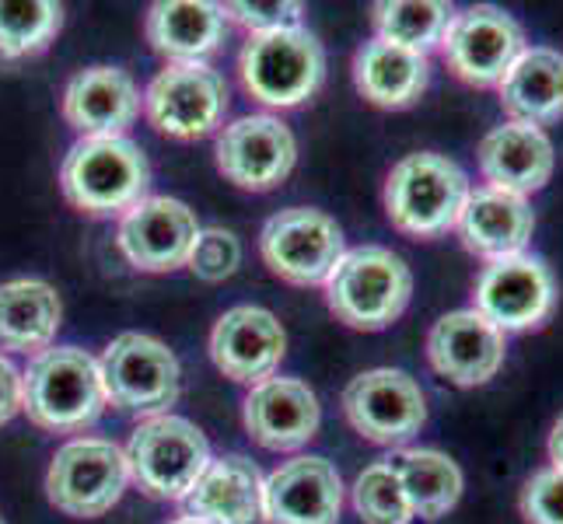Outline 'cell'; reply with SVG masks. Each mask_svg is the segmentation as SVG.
I'll return each mask as SVG.
<instances>
[{
    "label": "cell",
    "mask_w": 563,
    "mask_h": 524,
    "mask_svg": "<svg viewBox=\"0 0 563 524\" xmlns=\"http://www.w3.org/2000/svg\"><path fill=\"white\" fill-rule=\"evenodd\" d=\"M186 266L200 280L221 283V280H228L242 266V242L231 235V231H224V227H200L197 245H192Z\"/></svg>",
    "instance_id": "cell-32"
},
{
    "label": "cell",
    "mask_w": 563,
    "mask_h": 524,
    "mask_svg": "<svg viewBox=\"0 0 563 524\" xmlns=\"http://www.w3.org/2000/svg\"><path fill=\"white\" fill-rule=\"evenodd\" d=\"M141 112V91L120 67H88L64 88V115L81 137H123Z\"/></svg>",
    "instance_id": "cell-22"
},
{
    "label": "cell",
    "mask_w": 563,
    "mask_h": 524,
    "mask_svg": "<svg viewBox=\"0 0 563 524\" xmlns=\"http://www.w3.org/2000/svg\"><path fill=\"white\" fill-rule=\"evenodd\" d=\"M470 189L465 171L444 154H406L385 179V213L402 235L441 238L455 231Z\"/></svg>",
    "instance_id": "cell-4"
},
{
    "label": "cell",
    "mask_w": 563,
    "mask_h": 524,
    "mask_svg": "<svg viewBox=\"0 0 563 524\" xmlns=\"http://www.w3.org/2000/svg\"><path fill=\"white\" fill-rule=\"evenodd\" d=\"M518 511L526 524H563V472L553 465L536 469L518 493Z\"/></svg>",
    "instance_id": "cell-33"
},
{
    "label": "cell",
    "mask_w": 563,
    "mask_h": 524,
    "mask_svg": "<svg viewBox=\"0 0 563 524\" xmlns=\"http://www.w3.org/2000/svg\"><path fill=\"white\" fill-rule=\"evenodd\" d=\"M126 469L137 487L154 500H186L210 465V444L192 420L162 413L144 420L130 434Z\"/></svg>",
    "instance_id": "cell-6"
},
{
    "label": "cell",
    "mask_w": 563,
    "mask_h": 524,
    "mask_svg": "<svg viewBox=\"0 0 563 524\" xmlns=\"http://www.w3.org/2000/svg\"><path fill=\"white\" fill-rule=\"evenodd\" d=\"M452 18L455 11L441 0H378L372 8L375 38L420 56L441 46V35Z\"/></svg>",
    "instance_id": "cell-29"
},
{
    "label": "cell",
    "mask_w": 563,
    "mask_h": 524,
    "mask_svg": "<svg viewBox=\"0 0 563 524\" xmlns=\"http://www.w3.org/2000/svg\"><path fill=\"white\" fill-rule=\"evenodd\" d=\"M504 357H508V336L476 308L441 315L427 333V360L444 381L459 388H479L497 378Z\"/></svg>",
    "instance_id": "cell-16"
},
{
    "label": "cell",
    "mask_w": 563,
    "mask_h": 524,
    "mask_svg": "<svg viewBox=\"0 0 563 524\" xmlns=\"http://www.w3.org/2000/svg\"><path fill=\"white\" fill-rule=\"evenodd\" d=\"M322 287L336 322L361 328V333H382L410 304L413 274L393 248L357 245L343 252Z\"/></svg>",
    "instance_id": "cell-2"
},
{
    "label": "cell",
    "mask_w": 563,
    "mask_h": 524,
    "mask_svg": "<svg viewBox=\"0 0 563 524\" xmlns=\"http://www.w3.org/2000/svg\"><path fill=\"white\" fill-rule=\"evenodd\" d=\"M64 25V8L49 0H0V60L43 53Z\"/></svg>",
    "instance_id": "cell-30"
},
{
    "label": "cell",
    "mask_w": 563,
    "mask_h": 524,
    "mask_svg": "<svg viewBox=\"0 0 563 524\" xmlns=\"http://www.w3.org/2000/svg\"><path fill=\"white\" fill-rule=\"evenodd\" d=\"M354 511L364 524H413L410 500L388 461H375L354 479Z\"/></svg>",
    "instance_id": "cell-31"
},
{
    "label": "cell",
    "mask_w": 563,
    "mask_h": 524,
    "mask_svg": "<svg viewBox=\"0 0 563 524\" xmlns=\"http://www.w3.org/2000/svg\"><path fill=\"white\" fill-rule=\"evenodd\" d=\"M239 74L260 105L295 109L322 88L325 53L319 38L301 25L249 35L239 56Z\"/></svg>",
    "instance_id": "cell-5"
},
{
    "label": "cell",
    "mask_w": 563,
    "mask_h": 524,
    "mask_svg": "<svg viewBox=\"0 0 563 524\" xmlns=\"http://www.w3.org/2000/svg\"><path fill=\"white\" fill-rule=\"evenodd\" d=\"M459 238L465 252L473 256L497 263V259H511L529 252L532 231H536V210L526 197H515V192H500L490 186H476L470 189V200H465L459 213Z\"/></svg>",
    "instance_id": "cell-21"
},
{
    "label": "cell",
    "mask_w": 563,
    "mask_h": 524,
    "mask_svg": "<svg viewBox=\"0 0 563 524\" xmlns=\"http://www.w3.org/2000/svg\"><path fill=\"white\" fill-rule=\"evenodd\" d=\"M343 416L378 448H406L427 423V395L399 367H375L343 388Z\"/></svg>",
    "instance_id": "cell-9"
},
{
    "label": "cell",
    "mask_w": 563,
    "mask_h": 524,
    "mask_svg": "<svg viewBox=\"0 0 563 524\" xmlns=\"http://www.w3.org/2000/svg\"><path fill=\"white\" fill-rule=\"evenodd\" d=\"M0 524H4V521H0Z\"/></svg>",
    "instance_id": "cell-38"
},
{
    "label": "cell",
    "mask_w": 563,
    "mask_h": 524,
    "mask_svg": "<svg viewBox=\"0 0 563 524\" xmlns=\"http://www.w3.org/2000/svg\"><path fill=\"white\" fill-rule=\"evenodd\" d=\"M106 399L123 413L162 416L179 399L183 367L172 349L144 333L115 336L99 357Z\"/></svg>",
    "instance_id": "cell-7"
},
{
    "label": "cell",
    "mask_w": 563,
    "mask_h": 524,
    "mask_svg": "<svg viewBox=\"0 0 563 524\" xmlns=\"http://www.w3.org/2000/svg\"><path fill=\"white\" fill-rule=\"evenodd\" d=\"M218 171L249 192L277 189L298 161V141L277 115H242L218 133Z\"/></svg>",
    "instance_id": "cell-14"
},
{
    "label": "cell",
    "mask_w": 563,
    "mask_h": 524,
    "mask_svg": "<svg viewBox=\"0 0 563 524\" xmlns=\"http://www.w3.org/2000/svg\"><path fill=\"white\" fill-rule=\"evenodd\" d=\"M130 482L126 455L106 437H74L53 455L46 497L70 517H102L120 503Z\"/></svg>",
    "instance_id": "cell-8"
},
{
    "label": "cell",
    "mask_w": 563,
    "mask_h": 524,
    "mask_svg": "<svg viewBox=\"0 0 563 524\" xmlns=\"http://www.w3.org/2000/svg\"><path fill=\"white\" fill-rule=\"evenodd\" d=\"M287 354L284 325L260 304H239L224 312L210 328L213 367L239 384H260L274 378Z\"/></svg>",
    "instance_id": "cell-17"
},
{
    "label": "cell",
    "mask_w": 563,
    "mask_h": 524,
    "mask_svg": "<svg viewBox=\"0 0 563 524\" xmlns=\"http://www.w3.org/2000/svg\"><path fill=\"white\" fill-rule=\"evenodd\" d=\"M147 43L172 64H203L224 43V11L207 0H158L147 11Z\"/></svg>",
    "instance_id": "cell-25"
},
{
    "label": "cell",
    "mask_w": 563,
    "mask_h": 524,
    "mask_svg": "<svg viewBox=\"0 0 563 524\" xmlns=\"http://www.w3.org/2000/svg\"><path fill=\"white\" fill-rule=\"evenodd\" d=\"M269 274L295 287H322L346 252L343 227L316 207H287L260 231Z\"/></svg>",
    "instance_id": "cell-10"
},
{
    "label": "cell",
    "mask_w": 563,
    "mask_h": 524,
    "mask_svg": "<svg viewBox=\"0 0 563 524\" xmlns=\"http://www.w3.org/2000/svg\"><path fill=\"white\" fill-rule=\"evenodd\" d=\"M547 455H550V465L553 469L563 472V413L556 416L553 431H550V441H547Z\"/></svg>",
    "instance_id": "cell-36"
},
{
    "label": "cell",
    "mask_w": 563,
    "mask_h": 524,
    "mask_svg": "<svg viewBox=\"0 0 563 524\" xmlns=\"http://www.w3.org/2000/svg\"><path fill=\"white\" fill-rule=\"evenodd\" d=\"M245 431L266 451H298L319 434L322 410L316 392L298 378H266L245 395Z\"/></svg>",
    "instance_id": "cell-19"
},
{
    "label": "cell",
    "mask_w": 563,
    "mask_h": 524,
    "mask_svg": "<svg viewBox=\"0 0 563 524\" xmlns=\"http://www.w3.org/2000/svg\"><path fill=\"white\" fill-rule=\"evenodd\" d=\"M479 175L490 189L515 192V197H532V192L547 189L556 168V150L547 130L529 123H504L483 137L479 150Z\"/></svg>",
    "instance_id": "cell-20"
},
{
    "label": "cell",
    "mask_w": 563,
    "mask_h": 524,
    "mask_svg": "<svg viewBox=\"0 0 563 524\" xmlns=\"http://www.w3.org/2000/svg\"><path fill=\"white\" fill-rule=\"evenodd\" d=\"M151 165L130 137H81L60 165V189L88 218H115L147 200Z\"/></svg>",
    "instance_id": "cell-3"
},
{
    "label": "cell",
    "mask_w": 563,
    "mask_h": 524,
    "mask_svg": "<svg viewBox=\"0 0 563 524\" xmlns=\"http://www.w3.org/2000/svg\"><path fill=\"white\" fill-rule=\"evenodd\" d=\"M500 109L511 123L553 126L563 120V53L529 46L497 85Z\"/></svg>",
    "instance_id": "cell-24"
},
{
    "label": "cell",
    "mask_w": 563,
    "mask_h": 524,
    "mask_svg": "<svg viewBox=\"0 0 563 524\" xmlns=\"http://www.w3.org/2000/svg\"><path fill=\"white\" fill-rule=\"evenodd\" d=\"M64 304L46 280L0 283V349L38 357L60 333Z\"/></svg>",
    "instance_id": "cell-26"
},
{
    "label": "cell",
    "mask_w": 563,
    "mask_h": 524,
    "mask_svg": "<svg viewBox=\"0 0 563 524\" xmlns=\"http://www.w3.org/2000/svg\"><path fill=\"white\" fill-rule=\"evenodd\" d=\"M172 524H207V521H200V517H189V514H186V517H179V521H172Z\"/></svg>",
    "instance_id": "cell-37"
},
{
    "label": "cell",
    "mask_w": 563,
    "mask_h": 524,
    "mask_svg": "<svg viewBox=\"0 0 563 524\" xmlns=\"http://www.w3.org/2000/svg\"><path fill=\"white\" fill-rule=\"evenodd\" d=\"M200 224L183 200L147 197L123 213L115 242L120 252L137 266L141 274H172L189 263V252L197 245Z\"/></svg>",
    "instance_id": "cell-15"
},
{
    "label": "cell",
    "mask_w": 563,
    "mask_h": 524,
    "mask_svg": "<svg viewBox=\"0 0 563 524\" xmlns=\"http://www.w3.org/2000/svg\"><path fill=\"white\" fill-rule=\"evenodd\" d=\"M438 49L462 85L497 88L529 43L515 14L494 4H476L452 18Z\"/></svg>",
    "instance_id": "cell-11"
},
{
    "label": "cell",
    "mask_w": 563,
    "mask_h": 524,
    "mask_svg": "<svg viewBox=\"0 0 563 524\" xmlns=\"http://www.w3.org/2000/svg\"><path fill=\"white\" fill-rule=\"evenodd\" d=\"M266 524H340L343 479L319 455H298L263 479Z\"/></svg>",
    "instance_id": "cell-18"
},
{
    "label": "cell",
    "mask_w": 563,
    "mask_h": 524,
    "mask_svg": "<svg viewBox=\"0 0 563 524\" xmlns=\"http://www.w3.org/2000/svg\"><path fill=\"white\" fill-rule=\"evenodd\" d=\"M22 413V371L0 354V426Z\"/></svg>",
    "instance_id": "cell-35"
},
{
    "label": "cell",
    "mask_w": 563,
    "mask_h": 524,
    "mask_svg": "<svg viewBox=\"0 0 563 524\" xmlns=\"http://www.w3.org/2000/svg\"><path fill=\"white\" fill-rule=\"evenodd\" d=\"M231 105L228 81L210 64H168L144 91L151 126L172 141L210 137Z\"/></svg>",
    "instance_id": "cell-12"
},
{
    "label": "cell",
    "mask_w": 563,
    "mask_h": 524,
    "mask_svg": "<svg viewBox=\"0 0 563 524\" xmlns=\"http://www.w3.org/2000/svg\"><path fill=\"white\" fill-rule=\"evenodd\" d=\"M224 18L245 25L252 35L263 32H280V29H298L301 25V4L298 0H269V4H260V0H231V4H221Z\"/></svg>",
    "instance_id": "cell-34"
},
{
    "label": "cell",
    "mask_w": 563,
    "mask_h": 524,
    "mask_svg": "<svg viewBox=\"0 0 563 524\" xmlns=\"http://www.w3.org/2000/svg\"><path fill=\"white\" fill-rule=\"evenodd\" d=\"M402 482V493L410 500V511L420 521H438L462 500V469L455 458L438 448H399L385 458Z\"/></svg>",
    "instance_id": "cell-28"
},
{
    "label": "cell",
    "mask_w": 563,
    "mask_h": 524,
    "mask_svg": "<svg viewBox=\"0 0 563 524\" xmlns=\"http://www.w3.org/2000/svg\"><path fill=\"white\" fill-rule=\"evenodd\" d=\"M556 301L560 294L553 269L532 252L487 263L473 287V308L504 336L542 328L553 319Z\"/></svg>",
    "instance_id": "cell-13"
},
{
    "label": "cell",
    "mask_w": 563,
    "mask_h": 524,
    "mask_svg": "<svg viewBox=\"0 0 563 524\" xmlns=\"http://www.w3.org/2000/svg\"><path fill=\"white\" fill-rule=\"evenodd\" d=\"M99 360L81 346H49L22 375V413L49 434H81L106 413Z\"/></svg>",
    "instance_id": "cell-1"
},
{
    "label": "cell",
    "mask_w": 563,
    "mask_h": 524,
    "mask_svg": "<svg viewBox=\"0 0 563 524\" xmlns=\"http://www.w3.org/2000/svg\"><path fill=\"white\" fill-rule=\"evenodd\" d=\"M189 517L207 524H266L263 514V472L245 455L210 458L203 476L183 500Z\"/></svg>",
    "instance_id": "cell-23"
},
{
    "label": "cell",
    "mask_w": 563,
    "mask_h": 524,
    "mask_svg": "<svg viewBox=\"0 0 563 524\" xmlns=\"http://www.w3.org/2000/svg\"><path fill=\"white\" fill-rule=\"evenodd\" d=\"M354 85L378 109H410L431 85L427 56L372 38L354 53Z\"/></svg>",
    "instance_id": "cell-27"
}]
</instances>
